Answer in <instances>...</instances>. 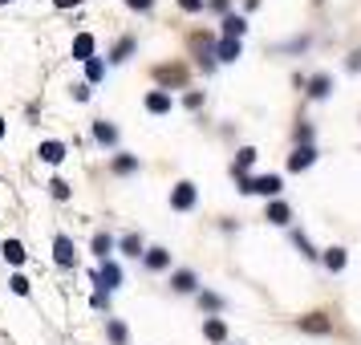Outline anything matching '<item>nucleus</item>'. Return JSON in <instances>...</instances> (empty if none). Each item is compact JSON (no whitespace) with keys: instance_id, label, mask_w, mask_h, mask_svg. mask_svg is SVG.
I'll list each match as a JSON object with an SVG mask.
<instances>
[{"instance_id":"nucleus-32","label":"nucleus","mask_w":361,"mask_h":345,"mask_svg":"<svg viewBox=\"0 0 361 345\" xmlns=\"http://www.w3.org/2000/svg\"><path fill=\"white\" fill-rule=\"evenodd\" d=\"M126 4H130V8H138V13H147V8L154 4V0H126Z\"/></svg>"},{"instance_id":"nucleus-8","label":"nucleus","mask_w":361,"mask_h":345,"mask_svg":"<svg viewBox=\"0 0 361 345\" xmlns=\"http://www.w3.org/2000/svg\"><path fill=\"white\" fill-rule=\"evenodd\" d=\"M41 159L57 167L61 159H66V143H53V138H49V143H41Z\"/></svg>"},{"instance_id":"nucleus-11","label":"nucleus","mask_w":361,"mask_h":345,"mask_svg":"<svg viewBox=\"0 0 361 345\" xmlns=\"http://www.w3.org/2000/svg\"><path fill=\"white\" fill-rule=\"evenodd\" d=\"M203 337H207V341H224V337H228V325H224L219 317H212V321H203Z\"/></svg>"},{"instance_id":"nucleus-13","label":"nucleus","mask_w":361,"mask_h":345,"mask_svg":"<svg viewBox=\"0 0 361 345\" xmlns=\"http://www.w3.org/2000/svg\"><path fill=\"white\" fill-rule=\"evenodd\" d=\"M329 85H333V78H329V73H317V78H309V98H325Z\"/></svg>"},{"instance_id":"nucleus-15","label":"nucleus","mask_w":361,"mask_h":345,"mask_svg":"<svg viewBox=\"0 0 361 345\" xmlns=\"http://www.w3.org/2000/svg\"><path fill=\"white\" fill-rule=\"evenodd\" d=\"M166 264H171V252H166V248H150L147 252V268L159 272V268H166Z\"/></svg>"},{"instance_id":"nucleus-4","label":"nucleus","mask_w":361,"mask_h":345,"mask_svg":"<svg viewBox=\"0 0 361 345\" xmlns=\"http://www.w3.org/2000/svg\"><path fill=\"white\" fill-rule=\"evenodd\" d=\"M53 256H57V264H61V268H69V264L78 260L73 240H69V236H57V240H53Z\"/></svg>"},{"instance_id":"nucleus-28","label":"nucleus","mask_w":361,"mask_h":345,"mask_svg":"<svg viewBox=\"0 0 361 345\" xmlns=\"http://www.w3.org/2000/svg\"><path fill=\"white\" fill-rule=\"evenodd\" d=\"M199 305H203V309H224V301H219L215 293H203L199 296Z\"/></svg>"},{"instance_id":"nucleus-35","label":"nucleus","mask_w":361,"mask_h":345,"mask_svg":"<svg viewBox=\"0 0 361 345\" xmlns=\"http://www.w3.org/2000/svg\"><path fill=\"white\" fill-rule=\"evenodd\" d=\"M361 66V53H353V69H357Z\"/></svg>"},{"instance_id":"nucleus-10","label":"nucleus","mask_w":361,"mask_h":345,"mask_svg":"<svg viewBox=\"0 0 361 345\" xmlns=\"http://www.w3.org/2000/svg\"><path fill=\"white\" fill-rule=\"evenodd\" d=\"M0 252H4V260L8 264H25V244H20V240H4Z\"/></svg>"},{"instance_id":"nucleus-23","label":"nucleus","mask_w":361,"mask_h":345,"mask_svg":"<svg viewBox=\"0 0 361 345\" xmlns=\"http://www.w3.org/2000/svg\"><path fill=\"white\" fill-rule=\"evenodd\" d=\"M300 329H309V333H329V321H321V317H300Z\"/></svg>"},{"instance_id":"nucleus-34","label":"nucleus","mask_w":361,"mask_h":345,"mask_svg":"<svg viewBox=\"0 0 361 345\" xmlns=\"http://www.w3.org/2000/svg\"><path fill=\"white\" fill-rule=\"evenodd\" d=\"M212 8H215V13H224V8H228V0H212Z\"/></svg>"},{"instance_id":"nucleus-3","label":"nucleus","mask_w":361,"mask_h":345,"mask_svg":"<svg viewBox=\"0 0 361 345\" xmlns=\"http://www.w3.org/2000/svg\"><path fill=\"white\" fill-rule=\"evenodd\" d=\"M171 207H175V212H187V207H195V187H191V183H179V187L171 191Z\"/></svg>"},{"instance_id":"nucleus-9","label":"nucleus","mask_w":361,"mask_h":345,"mask_svg":"<svg viewBox=\"0 0 361 345\" xmlns=\"http://www.w3.org/2000/svg\"><path fill=\"white\" fill-rule=\"evenodd\" d=\"M147 110L150 114H166V110H171V94H166V90H154L147 98Z\"/></svg>"},{"instance_id":"nucleus-24","label":"nucleus","mask_w":361,"mask_h":345,"mask_svg":"<svg viewBox=\"0 0 361 345\" xmlns=\"http://www.w3.org/2000/svg\"><path fill=\"white\" fill-rule=\"evenodd\" d=\"M106 333H110V341H114V345H126V325H122V321H110Z\"/></svg>"},{"instance_id":"nucleus-30","label":"nucleus","mask_w":361,"mask_h":345,"mask_svg":"<svg viewBox=\"0 0 361 345\" xmlns=\"http://www.w3.org/2000/svg\"><path fill=\"white\" fill-rule=\"evenodd\" d=\"M179 8H183V13H199V8H203V0H179Z\"/></svg>"},{"instance_id":"nucleus-22","label":"nucleus","mask_w":361,"mask_h":345,"mask_svg":"<svg viewBox=\"0 0 361 345\" xmlns=\"http://www.w3.org/2000/svg\"><path fill=\"white\" fill-rule=\"evenodd\" d=\"M110 248H114V240H110L106 231H98V236H94V252H98L102 260H106V256H110Z\"/></svg>"},{"instance_id":"nucleus-20","label":"nucleus","mask_w":361,"mask_h":345,"mask_svg":"<svg viewBox=\"0 0 361 345\" xmlns=\"http://www.w3.org/2000/svg\"><path fill=\"white\" fill-rule=\"evenodd\" d=\"M288 203H272V207H268V219H272V224H280V228H284V224H288Z\"/></svg>"},{"instance_id":"nucleus-26","label":"nucleus","mask_w":361,"mask_h":345,"mask_svg":"<svg viewBox=\"0 0 361 345\" xmlns=\"http://www.w3.org/2000/svg\"><path fill=\"white\" fill-rule=\"evenodd\" d=\"M85 73H90V82H98L102 73H106V66H102L98 57H90V61H85Z\"/></svg>"},{"instance_id":"nucleus-1","label":"nucleus","mask_w":361,"mask_h":345,"mask_svg":"<svg viewBox=\"0 0 361 345\" xmlns=\"http://www.w3.org/2000/svg\"><path fill=\"white\" fill-rule=\"evenodd\" d=\"M240 187H244L247 195H280V175H256V179H247V175H235Z\"/></svg>"},{"instance_id":"nucleus-21","label":"nucleus","mask_w":361,"mask_h":345,"mask_svg":"<svg viewBox=\"0 0 361 345\" xmlns=\"http://www.w3.org/2000/svg\"><path fill=\"white\" fill-rule=\"evenodd\" d=\"M114 171H118V175H130V171H138V159H134V155H118Z\"/></svg>"},{"instance_id":"nucleus-29","label":"nucleus","mask_w":361,"mask_h":345,"mask_svg":"<svg viewBox=\"0 0 361 345\" xmlns=\"http://www.w3.org/2000/svg\"><path fill=\"white\" fill-rule=\"evenodd\" d=\"M8 284H13V293H17V296H29V280H25V277H13Z\"/></svg>"},{"instance_id":"nucleus-2","label":"nucleus","mask_w":361,"mask_h":345,"mask_svg":"<svg viewBox=\"0 0 361 345\" xmlns=\"http://www.w3.org/2000/svg\"><path fill=\"white\" fill-rule=\"evenodd\" d=\"M118 280H122V268H118L114 260H102L98 277H94V284H98V293H110V289H118Z\"/></svg>"},{"instance_id":"nucleus-33","label":"nucleus","mask_w":361,"mask_h":345,"mask_svg":"<svg viewBox=\"0 0 361 345\" xmlns=\"http://www.w3.org/2000/svg\"><path fill=\"white\" fill-rule=\"evenodd\" d=\"M57 8H73V4H82V0H53Z\"/></svg>"},{"instance_id":"nucleus-36","label":"nucleus","mask_w":361,"mask_h":345,"mask_svg":"<svg viewBox=\"0 0 361 345\" xmlns=\"http://www.w3.org/2000/svg\"><path fill=\"white\" fill-rule=\"evenodd\" d=\"M0 138H4V118H0Z\"/></svg>"},{"instance_id":"nucleus-12","label":"nucleus","mask_w":361,"mask_h":345,"mask_svg":"<svg viewBox=\"0 0 361 345\" xmlns=\"http://www.w3.org/2000/svg\"><path fill=\"white\" fill-rule=\"evenodd\" d=\"M73 57H78V61H90V57H94V37L90 33H82L73 41Z\"/></svg>"},{"instance_id":"nucleus-5","label":"nucleus","mask_w":361,"mask_h":345,"mask_svg":"<svg viewBox=\"0 0 361 345\" xmlns=\"http://www.w3.org/2000/svg\"><path fill=\"white\" fill-rule=\"evenodd\" d=\"M312 159H317V150L300 143V147H296L293 155H288V167H293V171H305V167H312Z\"/></svg>"},{"instance_id":"nucleus-7","label":"nucleus","mask_w":361,"mask_h":345,"mask_svg":"<svg viewBox=\"0 0 361 345\" xmlns=\"http://www.w3.org/2000/svg\"><path fill=\"white\" fill-rule=\"evenodd\" d=\"M171 289H175V293H191V289H195V272H191V268H179V272L171 277Z\"/></svg>"},{"instance_id":"nucleus-31","label":"nucleus","mask_w":361,"mask_h":345,"mask_svg":"<svg viewBox=\"0 0 361 345\" xmlns=\"http://www.w3.org/2000/svg\"><path fill=\"white\" fill-rule=\"evenodd\" d=\"M293 240H296V248H300V252H305V256H317V252H312V248H309V240H305V236H300V231H296Z\"/></svg>"},{"instance_id":"nucleus-25","label":"nucleus","mask_w":361,"mask_h":345,"mask_svg":"<svg viewBox=\"0 0 361 345\" xmlns=\"http://www.w3.org/2000/svg\"><path fill=\"white\" fill-rule=\"evenodd\" d=\"M130 53H134V41L126 37V41H118V49H114V57H110V61H126Z\"/></svg>"},{"instance_id":"nucleus-27","label":"nucleus","mask_w":361,"mask_h":345,"mask_svg":"<svg viewBox=\"0 0 361 345\" xmlns=\"http://www.w3.org/2000/svg\"><path fill=\"white\" fill-rule=\"evenodd\" d=\"M49 191H53V199H69V183L66 179H53Z\"/></svg>"},{"instance_id":"nucleus-37","label":"nucleus","mask_w":361,"mask_h":345,"mask_svg":"<svg viewBox=\"0 0 361 345\" xmlns=\"http://www.w3.org/2000/svg\"><path fill=\"white\" fill-rule=\"evenodd\" d=\"M0 4H8V0H0Z\"/></svg>"},{"instance_id":"nucleus-19","label":"nucleus","mask_w":361,"mask_h":345,"mask_svg":"<svg viewBox=\"0 0 361 345\" xmlns=\"http://www.w3.org/2000/svg\"><path fill=\"white\" fill-rule=\"evenodd\" d=\"M252 163H256V150H252V147H244L240 155H235V167H231V171H235V175H244V171H247Z\"/></svg>"},{"instance_id":"nucleus-18","label":"nucleus","mask_w":361,"mask_h":345,"mask_svg":"<svg viewBox=\"0 0 361 345\" xmlns=\"http://www.w3.org/2000/svg\"><path fill=\"white\" fill-rule=\"evenodd\" d=\"M122 252H126V256H142V252H147V248H142V236H122Z\"/></svg>"},{"instance_id":"nucleus-14","label":"nucleus","mask_w":361,"mask_h":345,"mask_svg":"<svg viewBox=\"0 0 361 345\" xmlns=\"http://www.w3.org/2000/svg\"><path fill=\"white\" fill-rule=\"evenodd\" d=\"M94 138H98V143H106V147H114V143H118V131L110 126V122H94Z\"/></svg>"},{"instance_id":"nucleus-17","label":"nucleus","mask_w":361,"mask_h":345,"mask_svg":"<svg viewBox=\"0 0 361 345\" xmlns=\"http://www.w3.org/2000/svg\"><path fill=\"white\" fill-rule=\"evenodd\" d=\"M215 57H219V61H235V57H240V41H219Z\"/></svg>"},{"instance_id":"nucleus-16","label":"nucleus","mask_w":361,"mask_h":345,"mask_svg":"<svg viewBox=\"0 0 361 345\" xmlns=\"http://www.w3.org/2000/svg\"><path fill=\"white\" fill-rule=\"evenodd\" d=\"M325 268L329 272H341L345 268V248H329L325 252Z\"/></svg>"},{"instance_id":"nucleus-6","label":"nucleus","mask_w":361,"mask_h":345,"mask_svg":"<svg viewBox=\"0 0 361 345\" xmlns=\"http://www.w3.org/2000/svg\"><path fill=\"white\" fill-rule=\"evenodd\" d=\"M247 29V20L244 17H224V41H240Z\"/></svg>"}]
</instances>
